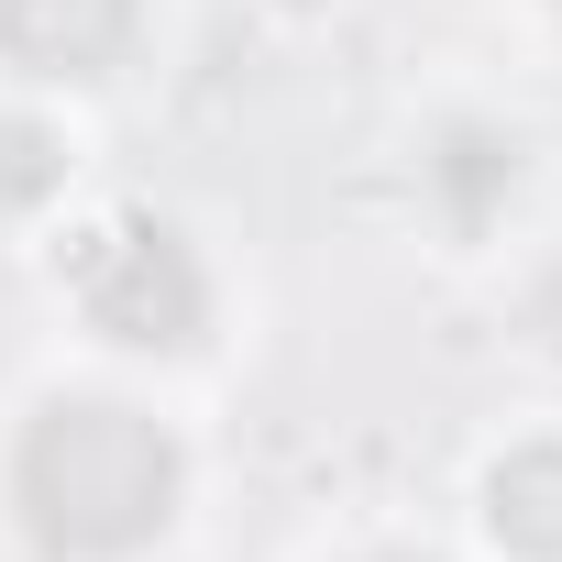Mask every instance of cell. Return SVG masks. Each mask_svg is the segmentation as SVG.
Wrapping results in <instances>:
<instances>
[{"mask_svg": "<svg viewBox=\"0 0 562 562\" xmlns=\"http://www.w3.org/2000/svg\"><path fill=\"white\" fill-rule=\"evenodd\" d=\"M430 177H441V188H452V210L474 221V210H485V199H496V188L518 177V144H496V133H452Z\"/></svg>", "mask_w": 562, "mask_h": 562, "instance_id": "obj_6", "label": "cell"}, {"mask_svg": "<svg viewBox=\"0 0 562 562\" xmlns=\"http://www.w3.org/2000/svg\"><path fill=\"white\" fill-rule=\"evenodd\" d=\"M78 310L122 353H188L210 331V276H199V254L166 221H111L78 254Z\"/></svg>", "mask_w": 562, "mask_h": 562, "instance_id": "obj_2", "label": "cell"}, {"mask_svg": "<svg viewBox=\"0 0 562 562\" xmlns=\"http://www.w3.org/2000/svg\"><path fill=\"white\" fill-rule=\"evenodd\" d=\"M67 188V144L45 133V122H23V111H0V221L12 210H45Z\"/></svg>", "mask_w": 562, "mask_h": 562, "instance_id": "obj_5", "label": "cell"}, {"mask_svg": "<svg viewBox=\"0 0 562 562\" xmlns=\"http://www.w3.org/2000/svg\"><path fill=\"white\" fill-rule=\"evenodd\" d=\"M485 529L529 562H562V441H529L485 474Z\"/></svg>", "mask_w": 562, "mask_h": 562, "instance_id": "obj_4", "label": "cell"}, {"mask_svg": "<svg viewBox=\"0 0 562 562\" xmlns=\"http://www.w3.org/2000/svg\"><path fill=\"white\" fill-rule=\"evenodd\" d=\"M144 0H0V56L34 78H111Z\"/></svg>", "mask_w": 562, "mask_h": 562, "instance_id": "obj_3", "label": "cell"}, {"mask_svg": "<svg viewBox=\"0 0 562 562\" xmlns=\"http://www.w3.org/2000/svg\"><path fill=\"white\" fill-rule=\"evenodd\" d=\"M177 441L122 397H56L12 452V507L56 562H122L177 518Z\"/></svg>", "mask_w": 562, "mask_h": 562, "instance_id": "obj_1", "label": "cell"}]
</instances>
